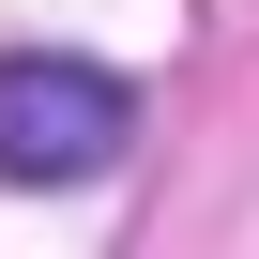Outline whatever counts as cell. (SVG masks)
Returning a JSON list of instances; mask_svg holds the SVG:
<instances>
[{
	"instance_id": "obj_1",
	"label": "cell",
	"mask_w": 259,
	"mask_h": 259,
	"mask_svg": "<svg viewBox=\"0 0 259 259\" xmlns=\"http://www.w3.org/2000/svg\"><path fill=\"white\" fill-rule=\"evenodd\" d=\"M138 138V92L76 46H0V183H92Z\"/></svg>"
}]
</instances>
